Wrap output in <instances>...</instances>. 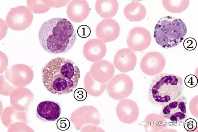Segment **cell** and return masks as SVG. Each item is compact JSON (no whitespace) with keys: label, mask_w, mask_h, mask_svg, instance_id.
Returning a JSON list of instances; mask_svg holds the SVG:
<instances>
[{"label":"cell","mask_w":198,"mask_h":132,"mask_svg":"<svg viewBox=\"0 0 198 132\" xmlns=\"http://www.w3.org/2000/svg\"><path fill=\"white\" fill-rule=\"evenodd\" d=\"M43 83L53 94L62 95L72 92L76 87L80 72L71 60L58 57L49 61L42 70Z\"/></svg>","instance_id":"1"},{"label":"cell","mask_w":198,"mask_h":132,"mask_svg":"<svg viewBox=\"0 0 198 132\" xmlns=\"http://www.w3.org/2000/svg\"><path fill=\"white\" fill-rule=\"evenodd\" d=\"M40 43L47 52L52 54L66 53L73 46L76 38L75 29L68 19L55 18L45 22L39 32Z\"/></svg>","instance_id":"2"},{"label":"cell","mask_w":198,"mask_h":132,"mask_svg":"<svg viewBox=\"0 0 198 132\" xmlns=\"http://www.w3.org/2000/svg\"><path fill=\"white\" fill-rule=\"evenodd\" d=\"M183 89V80L180 77L171 73H161L152 80L148 99L153 105L163 106L178 99Z\"/></svg>","instance_id":"3"},{"label":"cell","mask_w":198,"mask_h":132,"mask_svg":"<svg viewBox=\"0 0 198 132\" xmlns=\"http://www.w3.org/2000/svg\"><path fill=\"white\" fill-rule=\"evenodd\" d=\"M187 32L186 26L182 20L167 16L161 18L156 24L154 37L158 44L168 49L178 45Z\"/></svg>","instance_id":"4"},{"label":"cell","mask_w":198,"mask_h":132,"mask_svg":"<svg viewBox=\"0 0 198 132\" xmlns=\"http://www.w3.org/2000/svg\"><path fill=\"white\" fill-rule=\"evenodd\" d=\"M133 89V81L128 75L120 74L115 75L110 82L108 91L110 96L116 100L128 97Z\"/></svg>","instance_id":"5"},{"label":"cell","mask_w":198,"mask_h":132,"mask_svg":"<svg viewBox=\"0 0 198 132\" xmlns=\"http://www.w3.org/2000/svg\"><path fill=\"white\" fill-rule=\"evenodd\" d=\"M187 104L186 98L181 95L176 100L163 106L161 115L174 122H179L187 117Z\"/></svg>","instance_id":"6"},{"label":"cell","mask_w":198,"mask_h":132,"mask_svg":"<svg viewBox=\"0 0 198 132\" xmlns=\"http://www.w3.org/2000/svg\"><path fill=\"white\" fill-rule=\"evenodd\" d=\"M152 40L151 34L146 29L141 27H136L131 29L127 38L128 47L132 51L140 52L147 49Z\"/></svg>","instance_id":"7"},{"label":"cell","mask_w":198,"mask_h":132,"mask_svg":"<svg viewBox=\"0 0 198 132\" xmlns=\"http://www.w3.org/2000/svg\"><path fill=\"white\" fill-rule=\"evenodd\" d=\"M165 63V58L161 53L157 51H152L147 53L142 57L140 67L145 74L153 76L161 72L164 69Z\"/></svg>","instance_id":"8"},{"label":"cell","mask_w":198,"mask_h":132,"mask_svg":"<svg viewBox=\"0 0 198 132\" xmlns=\"http://www.w3.org/2000/svg\"><path fill=\"white\" fill-rule=\"evenodd\" d=\"M113 62L115 67L120 72H127L134 69L137 57L134 52L129 48H123L116 53Z\"/></svg>","instance_id":"9"},{"label":"cell","mask_w":198,"mask_h":132,"mask_svg":"<svg viewBox=\"0 0 198 132\" xmlns=\"http://www.w3.org/2000/svg\"><path fill=\"white\" fill-rule=\"evenodd\" d=\"M139 109L136 104L133 100L125 99L118 103L116 108V113L119 120L127 124L132 123L137 119Z\"/></svg>","instance_id":"10"},{"label":"cell","mask_w":198,"mask_h":132,"mask_svg":"<svg viewBox=\"0 0 198 132\" xmlns=\"http://www.w3.org/2000/svg\"><path fill=\"white\" fill-rule=\"evenodd\" d=\"M61 113V105L56 101L45 100L38 104L36 110L37 117L44 121H53L59 117Z\"/></svg>","instance_id":"11"},{"label":"cell","mask_w":198,"mask_h":132,"mask_svg":"<svg viewBox=\"0 0 198 132\" xmlns=\"http://www.w3.org/2000/svg\"><path fill=\"white\" fill-rule=\"evenodd\" d=\"M120 32L119 24L112 19H104L100 22L96 28L98 37L106 42L111 41L117 39Z\"/></svg>","instance_id":"12"},{"label":"cell","mask_w":198,"mask_h":132,"mask_svg":"<svg viewBox=\"0 0 198 132\" xmlns=\"http://www.w3.org/2000/svg\"><path fill=\"white\" fill-rule=\"evenodd\" d=\"M123 13L126 18L131 22H138L144 19L146 14L145 6L137 2H132L125 7Z\"/></svg>","instance_id":"13"},{"label":"cell","mask_w":198,"mask_h":132,"mask_svg":"<svg viewBox=\"0 0 198 132\" xmlns=\"http://www.w3.org/2000/svg\"><path fill=\"white\" fill-rule=\"evenodd\" d=\"M118 9L117 0H98L95 4L97 12L102 17L111 18L116 14Z\"/></svg>","instance_id":"14"},{"label":"cell","mask_w":198,"mask_h":132,"mask_svg":"<svg viewBox=\"0 0 198 132\" xmlns=\"http://www.w3.org/2000/svg\"><path fill=\"white\" fill-rule=\"evenodd\" d=\"M88 57L91 60H97L103 57L106 48L104 44L98 40H91L88 43Z\"/></svg>","instance_id":"15"},{"label":"cell","mask_w":198,"mask_h":132,"mask_svg":"<svg viewBox=\"0 0 198 132\" xmlns=\"http://www.w3.org/2000/svg\"><path fill=\"white\" fill-rule=\"evenodd\" d=\"M164 7L172 13H180L185 10L189 4L188 0H164L162 1Z\"/></svg>","instance_id":"16"},{"label":"cell","mask_w":198,"mask_h":132,"mask_svg":"<svg viewBox=\"0 0 198 132\" xmlns=\"http://www.w3.org/2000/svg\"><path fill=\"white\" fill-rule=\"evenodd\" d=\"M183 126L187 131L192 132L195 130L197 128V124L196 121L192 118H189L186 119L183 122Z\"/></svg>","instance_id":"17"},{"label":"cell","mask_w":198,"mask_h":132,"mask_svg":"<svg viewBox=\"0 0 198 132\" xmlns=\"http://www.w3.org/2000/svg\"><path fill=\"white\" fill-rule=\"evenodd\" d=\"M73 96L75 100L79 101L85 100L87 96V91L84 89L79 88L76 89L74 92Z\"/></svg>","instance_id":"18"},{"label":"cell","mask_w":198,"mask_h":132,"mask_svg":"<svg viewBox=\"0 0 198 132\" xmlns=\"http://www.w3.org/2000/svg\"><path fill=\"white\" fill-rule=\"evenodd\" d=\"M56 126L57 128L60 130L65 131L69 128L70 123L69 120L67 118L62 117L58 120Z\"/></svg>","instance_id":"19"},{"label":"cell","mask_w":198,"mask_h":132,"mask_svg":"<svg viewBox=\"0 0 198 132\" xmlns=\"http://www.w3.org/2000/svg\"><path fill=\"white\" fill-rule=\"evenodd\" d=\"M91 32L90 28L87 25H82L80 26L77 30L78 35L82 38H86L88 37Z\"/></svg>","instance_id":"20"},{"label":"cell","mask_w":198,"mask_h":132,"mask_svg":"<svg viewBox=\"0 0 198 132\" xmlns=\"http://www.w3.org/2000/svg\"><path fill=\"white\" fill-rule=\"evenodd\" d=\"M184 83L187 87L190 88L194 87L197 84V78L194 75H188L185 78Z\"/></svg>","instance_id":"21"},{"label":"cell","mask_w":198,"mask_h":132,"mask_svg":"<svg viewBox=\"0 0 198 132\" xmlns=\"http://www.w3.org/2000/svg\"><path fill=\"white\" fill-rule=\"evenodd\" d=\"M184 47L188 51L195 49L197 46V42L196 40L192 37H188L186 39L183 43Z\"/></svg>","instance_id":"22"}]
</instances>
